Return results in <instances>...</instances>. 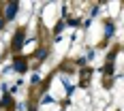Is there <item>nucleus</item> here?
Wrapping results in <instances>:
<instances>
[{
    "mask_svg": "<svg viewBox=\"0 0 124 111\" xmlns=\"http://www.w3.org/2000/svg\"><path fill=\"white\" fill-rule=\"evenodd\" d=\"M15 71L17 73H26V60L24 58H15Z\"/></svg>",
    "mask_w": 124,
    "mask_h": 111,
    "instance_id": "obj_3",
    "label": "nucleus"
},
{
    "mask_svg": "<svg viewBox=\"0 0 124 111\" xmlns=\"http://www.w3.org/2000/svg\"><path fill=\"white\" fill-rule=\"evenodd\" d=\"M37 58H39V60H45V58H47V49H41L37 53Z\"/></svg>",
    "mask_w": 124,
    "mask_h": 111,
    "instance_id": "obj_4",
    "label": "nucleus"
},
{
    "mask_svg": "<svg viewBox=\"0 0 124 111\" xmlns=\"http://www.w3.org/2000/svg\"><path fill=\"white\" fill-rule=\"evenodd\" d=\"M17 13V2H9L7 4V13H4V19H13Z\"/></svg>",
    "mask_w": 124,
    "mask_h": 111,
    "instance_id": "obj_2",
    "label": "nucleus"
},
{
    "mask_svg": "<svg viewBox=\"0 0 124 111\" xmlns=\"http://www.w3.org/2000/svg\"><path fill=\"white\" fill-rule=\"evenodd\" d=\"M4 24H7V22H4V17H0V30L4 28Z\"/></svg>",
    "mask_w": 124,
    "mask_h": 111,
    "instance_id": "obj_6",
    "label": "nucleus"
},
{
    "mask_svg": "<svg viewBox=\"0 0 124 111\" xmlns=\"http://www.w3.org/2000/svg\"><path fill=\"white\" fill-rule=\"evenodd\" d=\"M22 45H24V30L15 32V37H13V49L19 51V49H22Z\"/></svg>",
    "mask_w": 124,
    "mask_h": 111,
    "instance_id": "obj_1",
    "label": "nucleus"
},
{
    "mask_svg": "<svg viewBox=\"0 0 124 111\" xmlns=\"http://www.w3.org/2000/svg\"><path fill=\"white\" fill-rule=\"evenodd\" d=\"M105 28H107V37H109V34L113 32V26H111V22H107V24H105Z\"/></svg>",
    "mask_w": 124,
    "mask_h": 111,
    "instance_id": "obj_5",
    "label": "nucleus"
}]
</instances>
